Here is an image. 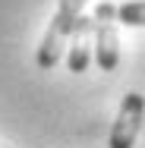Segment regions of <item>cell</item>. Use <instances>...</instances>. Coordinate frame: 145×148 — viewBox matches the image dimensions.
<instances>
[{
    "mask_svg": "<svg viewBox=\"0 0 145 148\" xmlns=\"http://www.w3.org/2000/svg\"><path fill=\"white\" fill-rule=\"evenodd\" d=\"M88 0H60L57 13H54V19H51V25L44 32V38H41V44H38V66L41 69H51V66H57L60 54H63V47L69 44V35L76 29V22H79V16H82V10H85Z\"/></svg>",
    "mask_w": 145,
    "mask_h": 148,
    "instance_id": "obj_1",
    "label": "cell"
},
{
    "mask_svg": "<svg viewBox=\"0 0 145 148\" xmlns=\"http://www.w3.org/2000/svg\"><path fill=\"white\" fill-rule=\"evenodd\" d=\"M95 63L101 69H117L120 63V32H117V6L98 3L95 6Z\"/></svg>",
    "mask_w": 145,
    "mask_h": 148,
    "instance_id": "obj_2",
    "label": "cell"
},
{
    "mask_svg": "<svg viewBox=\"0 0 145 148\" xmlns=\"http://www.w3.org/2000/svg\"><path fill=\"white\" fill-rule=\"evenodd\" d=\"M142 120H145V98L139 91H129L120 104L117 123L111 129V148H133L139 129H142Z\"/></svg>",
    "mask_w": 145,
    "mask_h": 148,
    "instance_id": "obj_3",
    "label": "cell"
},
{
    "mask_svg": "<svg viewBox=\"0 0 145 148\" xmlns=\"http://www.w3.org/2000/svg\"><path fill=\"white\" fill-rule=\"evenodd\" d=\"M91 47H95V19H91V16H79L76 29L69 35V54H66L69 73H85L88 69Z\"/></svg>",
    "mask_w": 145,
    "mask_h": 148,
    "instance_id": "obj_4",
    "label": "cell"
},
{
    "mask_svg": "<svg viewBox=\"0 0 145 148\" xmlns=\"http://www.w3.org/2000/svg\"><path fill=\"white\" fill-rule=\"evenodd\" d=\"M117 22L123 25H145V0H129L117 6Z\"/></svg>",
    "mask_w": 145,
    "mask_h": 148,
    "instance_id": "obj_5",
    "label": "cell"
}]
</instances>
